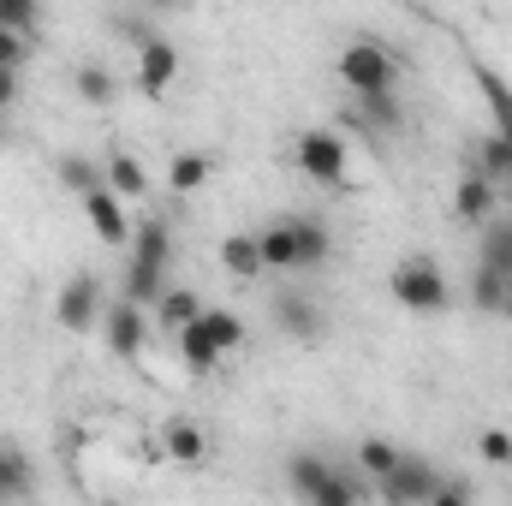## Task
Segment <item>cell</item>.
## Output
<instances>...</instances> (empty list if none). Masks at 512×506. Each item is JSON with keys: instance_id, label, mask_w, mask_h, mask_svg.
I'll return each instance as SVG.
<instances>
[{"instance_id": "cell-5", "label": "cell", "mask_w": 512, "mask_h": 506, "mask_svg": "<svg viewBox=\"0 0 512 506\" xmlns=\"http://www.w3.org/2000/svg\"><path fill=\"white\" fill-rule=\"evenodd\" d=\"M292 161H298V173L310 179V185H346V167H352V149H346V137L328 126L304 131L298 137V149H292Z\"/></svg>"}, {"instance_id": "cell-29", "label": "cell", "mask_w": 512, "mask_h": 506, "mask_svg": "<svg viewBox=\"0 0 512 506\" xmlns=\"http://www.w3.org/2000/svg\"><path fill=\"white\" fill-rule=\"evenodd\" d=\"M108 30H114L120 42H131V48H143L161 24H149V18H137V12H114V18H108Z\"/></svg>"}, {"instance_id": "cell-34", "label": "cell", "mask_w": 512, "mask_h": 506, "mask_svg": "<svg viewBox=\"0 0 512 506\" xmlns=\"http://www.w3.org/2000/svg\"><path fill=\"white\" fill-rule=\"evenodd\" d=\"M143 12H173V6H185V0H137Z\"/></svg>"}, {"instance_id": "cell-28", "label": "cell", "mask_w": 512, "mask_h": 506, "mask_svg": "<svg viewBox=\"0 0 512 506\" xmlns=\"http://www.w3.org/2000/svg\"><path fill=\"white\" fill-rule=\"evenodd\" d=\"M0 30L36 36V30H42V0H0Z\"/></svg>"}, {"instance_id": "cell-33", "label": "cell", "mask_w": 512, "mask_h": 506, "mask_svg": "<svg viewBox=\"0 0 512 506\" xmlns=\"http://www.w3.org/2000/svg\"><path fill=\"white\" fill-rule=\"evenodd\" d=\"M459 501H477V483H465V477H441L435 506H459Z\"/></svg>"}, {"instance_id": "cell-25", "label": "cell", "mask_w": 512, "mask_h": 506, "mask_svg": "<svg viewBox=\"0 0 512 506\" xmlns=\"http://www.w3.org/2000/svg\"><path fill=\"white\" fill-rule=\"evenodd\" d=\"M54 179H60V191H72V197H84V191L108 185L102 161H90V155H60V161H54Z\"/></svg>"}, {"instance_id": "cell-17", "label": "cell", "mask_w": 512, "mask_h": 506, "mask_svg": "<svg viewBox=\"0 0 512 506\" xmlns=\"http://www.w3.org/2000/svg\"><path fill=\"white\" fill-rule=\"evenodd\" d=\"M209 179H215V155H209V149H179V155L167 161V185H173L179 197L203 191Z\"/></svg>"}, {"instance_id": "cell-11", "label": "cell", "mask_w": 512, "mask_h": 506, "mask_svg": "<svg viewBox=\"0 0 512 506\" xmlns=\"http://www.w3.org/2000/svg\"><path fill=\"white\" fill-rule=\"evenodd\" d=\"M274 328H280L286 340H298V346H316V340L328 334V316H322L316 298H304V292H280V298H274Z\"/></svg>"}, {"instance_id": "cell-15", "label": "cell", "mask_w": 512, "mask_h": 506, "mask_svg": "<svg viewBox=\"0 0 512 506\" xmlns=\"http://www.w3.org/2000/svg\"><path fill=\"white\" fill-rule=\"evenodd\" d=\"M161 453H167L173 465H185V471H197V465H209V435H203L197 423H185V417H173V423L161 429Z\"/></svg>"}, {"instance_id": "cell-8", "label": "cell", "mask_w": 512, "mask_h": 506, "mask_svg": "<svg viewBox=\"0 0 512 506\" xmlns=\"http://www.w3.org/2000/svg\"><path fill=\"white\" fill-rule=\"evenodd\" d=\"M102 340H108V352H114L120 364H137V358H143L149 316H143V304H137V298H114V304L102 310Z\"/></svg>"}, {"instance_id": "cell-26", "label": "cell", "mask_w": 512, "mask_h": 506, "mask_svg": "<svg viewBox=\"0 0 512 506\" xmlns=\"http://www.w3.org/2000/svg\"><path fill=\"white\" fill-rule=\"evenodd\" d=\"M203 328L221 340V352H239L245 346V316L227 310V304H203Z\"/></svg>"}, {"instance_id": "cell-9", "label": "cell", "mask_w": 512, "mask_h": 506, "mask_svg": "<svg viewBox=\"0 0 512 506\" xmlns=\"http://www.w3.org/2000/svg\"><path fill=\"white\" fill-rule=\"evenodd\" d=\"M84 203V221H90V233H96V245H131V215H126V197L114 191V185H96V191H84L78 197Z\"/></svg>"}, {"instance_id": "cell-20", "label": "cell", "mask_w": 512, "mask_h": 506, "mask_svg": "<svg viewBox=\"0 0 512 506\" xmlns=\"http://www.w3.org/2000/svg\"><path fill=\"white\" fill-rule=\"evenodd\" d=\"M24 495H36V465L24 447L0 441V501H24Z\"/></svg>"}, {"instance_id": "cell-16", "label": "cell", "mask_w": 512, "mask_h": 506, "mask_svg": "<svg viewBox=\"0 0 512 506\" xmlns=\"http://www.w3.org/2000/svg\"><path fill=\"white\" fill-rule=\"evenodd\" d=\"M179 358H185V370H191V376H209L227 352H221V340L203 328V316H191V322L179 328Z\"/></svg>"}, {"instance_id": "cell-14", "label": "cell", "mask_w": 512, "mask_h": 506, "mask_svg": "<svg viewBox=\"0 0 512 506\" xmlns=\"http://www.w3.org/2000/svg\"><path fill=\"white\" fill-rule=\"evenodd\" d=\"M495 203H501V191H495L477 167H465V179H459V191H453V215H459L465 227H483V221H495Z\"/></svg>"}, {"instance_id": "cell-10", "label": "cell", "mask_w": 512, "mask_h": 506, "mask_svg": "<svg viewBox=\"0 0 512 506\" xmlns=\"http://www.w3.org/2000/svg\"><path fill=\"white\" fill-rule=\"evenodd\" d=\"M173 78H179V48L155 30V36L137 48V90H143L149 102H161V96L173 90Z\"/></svg>"}, {"instance_id": "cell-2", "label": "cell", "mask_w": 512, "mask_h": 506, "mask_svg": "<svg viewBox=\"0 0 512 506\" xmlns=\"http://www.w3.org/2000/svg\"><path fill=\"white\" fill-rule=\"evenodd\" d=\"M167 268H173V227L161 221V215H149V221H137L131 227V268H126V298H137L143 310L161 298V286H167Z\"/></svg>"}, {"instance_id": "cell-31", "label": "cell", "mask_w": 512, "mask_h": 506, "mask_svg": "<svg viewBox=\"0 0 512 506\" xmlns=\"http://www.w3.org/2000/svg\"><path fill=\"white\" fill-rule=\"evenodd\" d=\"M0 66H30V36L24 30H0Z\"/></svg>"}, {"instance_id": "cell-3", "label": "cell", "mask_w": 512, "mask_h": 506, "mask_svg": "<svg viewBox=\"0 0 512 506\" xmlns=\"http://www.w3.org/2000/svg\"><path fill=\"white\" fill-rule=\"evenodd\" d=\"M387 292L411 310V316H441L447 304H453V286H447V268L435 262V256H405V262H393V274H387Z\"/></svg>"}, {"instance_id": "cell-6", "label": "cell", "mask_w": 512, "mask_h": 506, "mask_svg": "<svg viewBox=\"0 0 512 506\" xmlns=\"http://www.w3.org/2000/svg\"><path fill=\"white\" fill-rule=\"evenodd\" d=\"M441 489V471L423 459V453H399V465L376 477V501H393V506H429Z\"/></svg>"}, {"instance_id": "cell-24", "label": "cell", "mask_w": 512, "mask_h": 506, "mask_svg": "<svg viewBox=\"0 0 512 506\" xmlns=\"http://www.w3.org/2000/svg\"><path fill=\"white\" fill-rule=\"evenodd\" d=\"M102 173H108V185H114V191H120V197H143V191H149V167H143V161H137V155H131V149H114V155H108V161H102Z\"/></svg>"}, {"instance_id": "cell-18", "label": "cell", "mask_w": 512, "mask_h": 506, "mask_svg": "<svg viewBox=\"0 0 512 506\" xmlns=\"http://www.w3.org/2000/svg\"><path fill=\"white\" fill-rule=\"evenodd\" d=\"M256 245H262V268H268V274H298V245H292L286 215H274V221L256 233Z\"/></svg>"}, {"instance_id": "cell-23", "label": "cell", "mask_w": 512, "mask_h": 506, "mask_svg": "<svg viewBox=\"0 0 512 506\" xmlns=\"http://www.w3.org/2000/svg\"><path fill=\"white\" fill-rule=\"evenodd\" d=\"M221 268H227L233 280H256V274H268V268H262V245H256V233H227V239H221Z\"/></svg>"}, {"instance_id": "cell-7", "label": "cell", "mask_w": 512, "mask_h": 506, "mask_svg": "<svg viewBox=\"0 0 512 506\" xmlns=\"http://www.w3.org/2000/svg\"><path fill=\"white\" fill-rule=\"evenodd\" d=\"M102 310H108V292H102L96 274H72V280L54 292V322H60L66 334H90V328H102Z\"/></svg>"}, {"instance_id": "cell-4", "label": "cell", "mask_w": 512, "mask_h": 506, "mask_svg": "<svg viewBox=\"0 0 512 506\" xmlns=\"http://www.w3.org/2000/svg\"><path fill=\"white\" fill-rule=\"evenodd\" d=\"M340 84H346L352 96H382V90H399V60L387 54L382 42L358 36V42H346V48H340Z\"/></svg>"}, {"instance_id": "cell-35", "label": "cell", "mask_w": 512, "mask_h": 506, "mask_svg": "<svg viewBox=\"0 0 512 506\" xmlns=\"http://www.w3.org/2000/svg\"><path fill=\"white\" fill-rule=\"evenodd\" d=\"M501 316H507V322H512V286H507V298H501Z\"/></svg>"}, {"instance_id": "cell-27", "label": "cell", "mask_w": 512, "mask_h": 506, "mask_svg": "<svg viewBox=\"0 0 512 506\" xmlns=\"http://www.w3.org/2000/svg\"><path fill=\"white\" fill-rule=\"evenodd\" d=\"M352 459H358V471H364V477L376 483V477H387V471L399 465V447H393V441H382V435H364Z\"/></svg>"}, {"instance_id": "cell-13", "label": "cell", "mask_w": 512, "mask_h": 506, "mask_svg": "<svg viewBox=\"0 0 512 506\" xmlns=\"http://www.w3.org/2000/svg\"><path fill=\"white\" fill-rule=\"evenodd\" d=\"M286 227H292V245H298V274L328 268V256H334V233H328L322 215H286Z\"/></svg>"}, {"instance_id": "cell-12", "label": "cell", "mask_w": 512, "mask_h": 506, "mask_svg": "<svg viewBox=\"0 0 512 506\" xmlns=\"http://www.w3.org/2000/svg\"><path fill=\"white\" fill-rule=\"evenodd\" d=\"M358 131L370 137H399L405 131V108H399V90H382V96H352V114H346Z\"/></svg>"}, {"instance_id": "cell-21", "label": "cell", "mask_w": 512, "mask_h": 506, "mask_svg": "<svg viewBox=\"0 0 512 506\" xmlns=\"http://www.w3.org/2000/svg\"><path fill=\"white\" fill-rule=\"evenodd\" d=\"M149 310H155V322H161L167 334H179L191 316H203V298H197L191 286H161V298H155Z\"/></svg>"}, {"instance_id": "cell-1", "label": "cell", "mask_w": 512, "mask_h": 506, "mask_svg": "<svg viewBox=\"0 0 512 506\" xmlns=\"http://www.w3.org/2000/svg\"><path fill=\"white\" fill-rule=\"evenodd\" d=\"M286 489L298 501H316V506H352V501H370L376 495L370 477H352V471H340L322 453H292L286 459Z\"/></svg>"}, {"instance_id": "cell-36", "label": "cell", "mask_w": 512, "mask_h": 506, "mask_svg": "<svg viewBox=\"0 0 512 506\" xmlns=\"http://www.w3.org/2000/svg\"><path fill=\"white\" fill-rule=\"evenodd\" d=\"M507 227H512V215H507Z\"/></svg>"}, {"instance_id": "cell-30", "label": "cell", "mask_w": 512, "mask_h": 506, "mask_svg": "<svg viewBox=\"0 0 512 506\" xmlns=\"http://www.w3.org/2000/svg\"><path fill=\"white\" fill-rule=\"evenodd\" d=\"M477 453H483L489 465H512V435L507 429H483V435H477Z\"/></svg>"}, {"instance_id": "cell-19", "label": "cell", "mask_w": 512, "mask_h": 506, "mask_svg": "<svg viewBox=\"0 0 512 506\" xmlns=\"http://www.w3.org/2000/svg\"><path fill=\"white\" fill-rule=\"evenodd\" d=\"M72 90H78L90 108H114V102H120V78H114V66H102V60H84V66L72 72Z\"/></svg>"}, {"instance_id": "cell-32", "label": "cell", "mask_w": 512, "mask_h": 506, "mask_svg": "<svg viewBox=\"0 0 512 506\" xmlns=\"http://www.w3.org/2000/svg\"><path fill=\"white\" fill-rule=\"evenodd\" d=\"M18 102H24V72L0 66V114H18Z\"/></svg>"}, {"instance_id": "cell-22", "label": "cell", "mask_w": 512, "mask_h": 506, "mask_svg": "<svg viewBox=\"0 0 512 506\" xmlns=\"http://www.w3.org/2000/svg\"><path fill=\"white\" fill-rule=\"evenodd\" d=\"M471 72H477V90H483V102H489V114H495V131L512 143V84L495 66H483V60H477Z\"/></svg>"}]
</instances>
